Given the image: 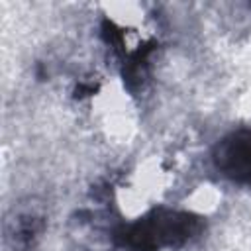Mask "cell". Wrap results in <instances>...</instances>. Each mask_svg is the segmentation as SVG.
<instances>
[{"mask_svg":"<svg viewBox=\"0 0 251 251\" xmlns=\"http://www.w3.org/2000/svg\"><path fill=\"white\" fill-rule=\"evenodd\" d=\"M216 169L237 184H251V129L226 135L214 149Z\"/></svg>","mask_w":251,"mask_h":251,"instance_id":"obj_1","label":"cell"}]
</instances>
